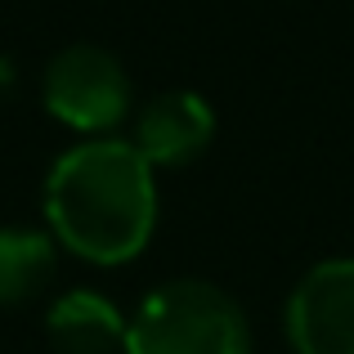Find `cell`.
Returning <instances> with one entry per match:
<instances>
[{
    "label": "cell",
    "mask_w": 354,
    "mask_h": 354,
    "mask_svg": "<svg viewBox=\"0 0 354 354\" xmlns=\"http://www.w3.org/2000/svg\"><path fill=\"white\" fill-rule=\"evenodd\" d=\"M59 242L41 229H0V305H27L50 287Z\"/></svg>",
    "instance_id": "7"
},
{
    "label": "cell",
    "mask_w": 354,
    "mask_h": 354,
    "mask_svg": "<svg viewBox=\"0 0 354 354\" xmlns=\"http://www.w3.org/2000/svg\"><path fill=\"white\" fill-rule=\"evenodd\" d=\"M41 99L54 121L81 130L90 139H104L121 117L130 113V81L126 68L99 45H68L50 59L41 77Z\"/></svg>",
    "instance_id": "3"
},
{
    "label": "cell",
    "mask_w": 354,
    "mask_h": 354,
    "mask_svg": "<svg viewBox=\"0 0 354 354\" xmlns=\"http://www.w3.org/2000/svg\"><path fill=\"white\" fill-rule=\"evenodd\" d=\"M45 220L59 247L90 265H126L157 225L153 166L126 139H86L50 166Z\"/></svg>",
    "instance_id": "1"
},
{
    "label": "cell",
    "mask_w": 354,
    "mask_h": 354,
    "mask_svg": "<svg viewBox=\"0 0 354 354\" xmlns=\"http://www.w3.org/2000/svg\"><path fill=\"white\" fill-rule=\"evenodd\" d=\"M211 135H216V113L207 99L193 90H166L144 104L130 144L148 157V166H189L193 157L207 153Z\"/></svg>",
    "instance_id": "5"
},
{
    "label": "cell",
    "mask_w": 354,
    "mask_h": 354,
    "mask_svg": "<svg viewBox=\"0 0 354 354\" xmlns=\"http://www.w3.org/2000/svg\"><path fill=\"white\" fill-rule=\"evenodd\" d=\"M126 354H251L247 314L202 278L166 283L126 323Z\"/></svg>",
    "instance_id": "2"
},
{
    "label": "cell",
    "mask_w": 354,
    "mask_h": 354,
    "mask_svg": "<svg viewBox=\"0 0 354 354\" xmlns=\"http://www.w3.org/2000/svg\"><path fill=\"white\" fill-rule=\"evenodd\" d=\"M126 323L130 319H121L108 296L77 287L45 310V337L59 354H113L117 346H126Z\"/></svg>",
    "instance_id": "6"
},
{
    "label": "cell",
    "mask_w": 354,
    "mask_h": 354,
    "mask_svg": "<svg viewBox=\"0 0 354 354\" xmlns=\"http://www.w3.org/2000/svg\"><path fill=\"white\" fill-rule=\"evenodd\" d=\"M287 341L296 354H354V260H323L296 283Z\"/></svg>",
    "instance_id": "4"
}]
</instances>
